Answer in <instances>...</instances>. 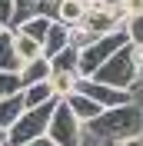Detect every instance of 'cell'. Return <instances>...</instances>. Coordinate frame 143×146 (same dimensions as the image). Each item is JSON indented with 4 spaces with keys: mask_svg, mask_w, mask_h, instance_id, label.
Here are the masks:
<instances>
[{
    "mask_svg": "<svg viewBox=\"0 0 143 146\" xmlns=\"http://www.w3.org/2000/svg\"><path fill=\"white\" fill-rule=\"evenodd\" d=\"M130 136H143V106L136 100L123 103V106H110L93 123H87V139H93V143L113 146Z\"/></svg>",
    "mask_w": 143,
    "mask_h": 146,
    "instance_id": "1",
    "label": "cell"
},
{
    "mask_svg": "<svg viewBox=\"0 0 143 146\" xmlns=\"http://www.w3.org/2000/svg\"><path fill=\"white\" fill-rule=\"evenodd\" d=\"M140 73H143V46L123 43V46L107 60V63L93 73V80L110 83V86H120V90H136Z\"/></svg>",
    "mask_w": 143,
    "mask_h": 146,
    "instance_id": "2",
    "label": "cell"
},
{
    "mask_svg": "<svg viewBox=\"0 0 143 146\" xmlns=\"http://www.w3.org/2000/svg\"><path fill=\"white\" fill-rule=\"evenodd\" d=\"M57 100L43 103V106H27L17 116V123L7 129V143L10 146H30L33 139L47 136V126H50V116H53Z\"/></svg>",
    "mask_w": 143,
    "mask_h": 146,
    "instance_id": "3",
    "label": "cell"
},
{
    "mask_svg": "<svg viewBox=\"0 0 143 146\" xmlns=\"http://www.w3.org/2000/svg\"><path fill=\"white\" fill-rule=\"evenodd\" d=\"M77 27L87 30L90 36H103V33H113V30H123L126 27L123 0L120 3H87V10H83Z\"/></svg>",
    "mask_w": 143,
    "mask_h": 146,
    "instance_id": "4",
    "label": "cell"
},
{
    "mask_svg": "<svg viewBox=\"0 0 143 146\" xmlns=\"http://www.w3.org/2000/svg\"><path fill=\"white\" fill-rule=\"evenodd\" d=\"M123 43H130L126 40V30H113V33L93 36L87 46H80V76H93Z\"/></svg>",
    "mask_w": 143,
    "mask_h": 146,
    "instance_id": "5",
    "label": "cell"
},
{
    "mask_svg": "<svg viewBox=\"0 0 143 146\" xmlns=\"http://www.w3.org/2000/svg\"><path fill=\"white\" fill-rule=\"evenodd\" d=\"M47 136L60 146H83V136H87V126L70 113V106L63 100H57L53 116H50V126H47Z\"/></svg>",
    "mask_w": 143,
    "mask_h": 146,
    "instance_id": "6",
    "label": "cell"
},
{
    "mask_svg": "<svg viewBox=\"0 0 143 146\" xmlns=\"http://www.w3.org/2000/svg\"><path fill=\"white\" fill-rule=\"evenodd\" d=\"M77 90H80V93H87V96H93V100H97L103 110H110V106H123V103H130V100H133V90H120V86L100 83V80H93V76H80Z\"/></svg>",
    "mask_w": 143,
    "mask_h": 146,
    "instance_id": "7",
    "label": "cell"
},
{
    "mask_svg": "<svg viewBox=\"0 0 143 146\" xmlns=\"http://www.w3.org/2000/svg\"><path fill=\"white\" fill-rule=\"evenodd\" d=\"M57 3H60V0H13V20H10V27H20L23 20L43 17V13L53 17V7H57Z\"/></svg>",
    "mask_w": 143,
    "mask_h": 146,
    "instance_id": "8",
    "label": "cell"
},
{
    "mask_svg": "<svg viewBox=\"0 0 143 146\" xmlns=\"http://www.w3.org/2000/svg\"><path fill=\"white\" fill-rule=\"evenodd\" d=\"M63 103L70 106V113H73L77 119H80L83 126H87V123H93V119H97L100 113H103V106H100V103L93 100V96H87V93H80V90H73V93H70V96H67Z\"/></svg>",
    "mask_w": 143,
    "mask_h": 146,
    "instance_id": "9",
    "label": "cell"
},
{
    "mask_svg": "<svg viewBox=\"0 0 143 146\" xmlns=\"http://www.w3.org/2000/svg\"><path fill=\"white\" fill-rule=\"evenodd\" d=\"M63 46H70V27L60 23V20H53V27L47 30V36H43V56H47V60H53Z\"/></svg>",
    "mask_w": 143,
    "mask_h": 146,
    "instance_id": "10",
    "label": "cell"
},
{
    "mask_svg": "<svg viewBox=\"0 0 143 146\" xmlns=\"http://www.w3.org/2000/svg\"><path fill=\"white\" fill-rule=\"evenodd\" d=\"M27 110V103H23V93H13V96H3L0 100V129L7 133L13 123H17V116Z\"/></svg>",
    "mask_w": 143,
    "mask_h": 146,
    "instance_id": "11",
    "label": "cell"
},
{
    "mask_svg": "<svg viewBox=\"0 0 143 146\" xmlns=\"http://www.w3.org/2000/svg\"><path fill=\"white\" fill-rule=\"evenodd\" d=\"M7 30H10V27H7ZM13 50H17V56H20V66L27 63V60L43 56V43L33 40V36H27V33H20V30H13Z\"/></svg>",
    "mask_w": 143,
    "mask_h": 146,
    "instance_id": "12",
    "label": "cell"
},
{
    "mask_svg": "<svg viewBox=\"0 0 143 146\" xmlns=\"http://www.w3.org/2000/svg\"><path fill=\"white\" fill-rule=\"evenodd\" d=\"M50 60L47 56H37V60H27V63L20 66V83L30 86V83H40V80H50Z\"/></svg>",
    "mask_w": 143,
    "mask_h": 146,
    "instance_id": "13",
    "label": "cell"
},
{
    "mask_svg": "<svg viewBox=\"0 0 143 146\" xmlns=\"http://www.w3.org/2000/svg\"><path fill=\"white\" fill-rule=\"evenodd\" d=\"M83 10H87V0H60L53 7V20L67 23V27H77L83 17Z\"/></svg>",
    "mask_w": 143,
    "mask_h": 146,
    "instance_id": "14",
    "label": "cell"
},
{
    "mask_svg": "<svg viewBox=\"0 0 143 146\" xmlns=\"http://www.w3.org/2000/svg\"><path fill=\"white\" fill-rule=\"evenodd\" d=\"M50 70L53 73H80V50L77 46H63L50 60Z\"/></svg>",
    "mask_w": 143,
    "mask_h": 146,
    "instance_id": "15",
    "label": "cell"
},
{
    "mask_svg": "<svg viewBox=\"0 0 143 146\" xmlns=\"http://www.w3.org/2000/svg\"><path fill=\"white\" fill-rule=\"evenodd\" d=\"M0 70H20V56L13 50V30H0Z\"/></svg>",
    "mask_w": 143,
    "mask_h": 146,
    "instance_id": "16",
    "label": "cell"
},
{
    "mask_svg": "<svg viewBox=\"0 0 143 146\" xmlns=\"http://www.w3.org/2000/svg\"><path fill=\"white\" fill-rule=\"evenodd\" d=\"M50 100H57L50 80H40V83L23 86V103H27V106H43V103H50Z\"/></svg>",
    "mask_w": 143,
    "mask_h": 146,
    "instance_id": "17",
    "label": "cell"
},
{
    "mask_svg": "<svg viewBox=\"0 0 143 146\" xmlns=\"http://www.w3.org/2000/svg\"><path fill=\"white\" fill-rule=\"evenodd\" d=\"M50 27H53V17L43 13V17H30V20H23L20 27H10V30H20V33H27V36H33V40L43 43V36H47V30H50Z\"/></svg>",
    "mask_w": 143,
    "mask_h": 146,
    "instance_id": "18",
    "label": "cell"
},
{
    "mask_svg": "<svg viewBox=\"0 0 143 146\" xmlns=\"http://www.w3.org/2000/svg\"><path fill=\"white\" fill-rule=\"evenodd\" d=\"M80 83V73H50V86H53V96L57 100H67Z\"/></svg>",
    "mask_w": 143,
    "mask_h": 146,
    "instance_id": "19",
    "label": "cell"
},
{
    "mask_svg": "<svg viewBox=\"0 0 143 146\" xmlns=\"http://www.w3.org/2000/svg\"><path fill=\"white\" fill-rule=\"evenodd\" d=\"M13 93H23L20 70H0V100L3 96H13Z\"/></svg>",
    "mask_w": 143,
    "mask_h": 146,
    "instance_id": "20",
    "label": "cell"
},
{
    "mask_svg": "<svg viewBox=\"0 0 143 146\" xmlns=\"http://www.w3.org/2000/svg\"><path fill=\"white\" fill-rule=\"evenodd\" d=\"M123 30H126V40H130V43L143 46V13H140V17H130Z\"/></svg>",
    "mask_w": 143,
    "mask_h": 146,
    "instance_id": "21",
    "label": "cell"
},
{
    "mask_svg": "<svg viewBox=\"0 0 143 146\" xmlns=\"http://www.w3.org/2000/svg\"><path fill=\"white\" fill-rule=\"evenodd\" d=\"M10 20H13V0H0V23L10 27Z\"/></svg>",
    "mask_w": 143,
    "mask_h": 146,
    "instance_id": "22",
    "label": "cell"
},
{
    "mask_svg": "<svg viewBox=\"0 0 143 146\" xmlns=\"http://www.w3.org/2000/svg\"><path fill=\"white\" fill-rule=\"evenodd\" d=\"M123 10H126V20L140 17V13H143V0H123Z\"/></svg>",
    "mask_w": 143,
    "mask_h": 146,
    "instance_id": "23",
    "label": "cell"
},
{
    "mask_svg": "<svg viewBox=\"0 0 143 146\" xmlns=\"http://www.w3.org/2000/svg\"><path fill=\"white\" fill-rule=\"evenodd\" d=\"M113 146H143V136H130V139H120Z\"/></svg>",
    "mask_w": 143,
    "mask_h": 146,
    "instance_id": "24",
    "label": "cell"
},
{
    "mask_svg": "<svg viewBox=\"0 0 143 146\" xmlns=\"http://www.w3.org/2000/svg\"><path fill=\"white\" fill-rule=\"evenodd\" d=\"M30 146H60V143H53V139H50V136H40V139H33V143H30Z\"/></svg>",
    "mask_w": 143,
    "mask_h": 146,
    "instance_id": "25",
    "label": "cell"
},
{
    "mask_svg": "<svg viewBox=\"0 0 143 146\" xmlns=\"http://www.w3.org/2000/svg\"><path fill=\"white\" fill-rule=\"evenodd\" d=\"M83 146H107V143H93V139H87V136H83Z\"/></svg>",
    "mask_w": 143,
    "mask_h": 146,
    "instance_id": "26",
    "label": "cell"
},
{
    "mask_svg": "<svg viewBox=\"0 0 143 146\" xmlns=\"http://www.w3.org/2000/svg\"><path fill=\"white\" fill-rule=\"evenodd\" d=\"M0 30H3V23H0Z\"/></svg>",
    "mask_w": 143,
    "mask_h": 146,
    "instance_id": "27",
    "label": "cell"
},
{
    "mask_svg": "<svg viewBox=\"0 0 143 146\" xmlns=\"http://www.w3.org/2000/svg\"><path fill=\"white\" fill-rule=\"evenodd\" d=\"M3 143H7V139H3ZM3 143H0V146H3Z\"/></svg>",
    "mask_w": 143,
    "mask_h": 146,
    "instance_id": "28",
    "label": "cell"
}]
</instances>
